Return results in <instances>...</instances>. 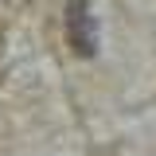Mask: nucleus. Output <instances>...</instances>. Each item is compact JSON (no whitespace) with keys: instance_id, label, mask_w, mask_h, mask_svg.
Returning <instances> with one entry per match:
<instances>
[{"instance_id":"nucleus-1","label":"nucleus","mask_w":156,"mask_h":156,"mask_svg":"<svg viewBox=\"0 0 156 156\" xmlns=\"http://www.w3.org/2000/svg\"><path fill=\"white\" fill-rule=\"evenodd\" d=\"M66 35H70V47H74L78 55H94V51H98V27H94V16H90V8H86L82 0L70 4Z\"/></svg>"}]
</instances>
